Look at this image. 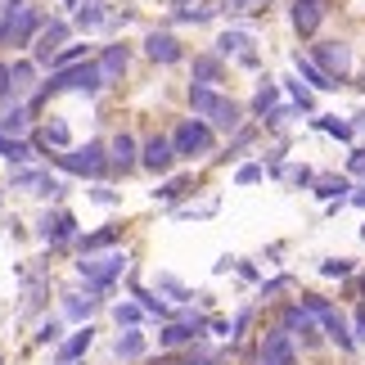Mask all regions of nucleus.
Segmentation results:
<instances>
[{
    "label": "nucleus",
    "mask_w": 365,
    "mask_h": 365,
    "mask_svg": "<svg viewBox=\"0 0 365 365\" xmlns=\"http://www.w3.org/2000/svg\"><path fill=\"white\" fill-rule=\"evenodd\" d=\"M235 262H240V257H230V252H226V257H217V262H212V275H230Z\"/></svg>",
    "instance_id": "4d7b16f0"
},
{
    "label": "nucleus",
    "mask_w": 365,
    "mask_h": 365,
    "mask_svg": "<svg viewBox=\"0 0 365 365\" xmlns=\"http://www.w3.org/2000/svg\"><path fill=\"white\" fill-rule=\"evenodd\" d=\"M9 190L32 194V199H46V203H59L63 194H68V176H54L46 163H32V167H9Z\"/></svg>",
    "instance_id": "0eeeda50"
},
{
    "label": "nucleus",
    "mask_w": 365,
    "mask_h": 365,
    "mask_svg": "<svg viewBox=\"0 0 365 365\" xmlns=\"http://www.w3.org/2000/svg\"><path fill=\"white\" fill-rule=\"evenodd\" d=\"M347 176H352V180H365V145H356L352 153H347Z\"/></svg>",
    "instance_id": "603ef678"
},
{
    "label": "nucleus",
    "mask_w": 365,
    "mask_h": 365,
    "mask_svg": "<svg viewBox=\"0 0 365 365\" xmlns=\"http://www.w3.org/2000/svg\"><path fill=\"white\" fill-rule=\"evenodd\" d=\"M316 275L320 279H339V284H343V279L356 275V257H320L316 262Z\"/></svg>",
    "instance_id": "79ce46f5"
},
{
    "label": "nucleus",
    "mask_w": 365,
    "mask_h": 365,
    "mask_svg": "<svg viewBox=\"0 0 365 365\" xmlns=\"http://www.w3.org/2000/svg\"><path fill=\"white\" fill-rule=\"evenodd\" d=\"M212 339L207 334V312H194V307H180L176 320L158 325V352H185V347Z\"/></svg>",
    "instance_id": "39448f33"
},
{
    "label": "nucleus",
    "mask_w": 365,
    "mask_h": 365,
    "mask_svg": "<svg viewBox=\"0 0 365 365\" xmlns=\"http://www.w3.org/2000/svg\"><path fill=\"white\" fill-rule=\"evenodd\" d=\"M108 320H113L118 329H145V325H153V320L145 316V307H140L135 298H118V302H108Z\"/></svg>",
    "instance_id": "473e14b6"
},
{
    "label": "nucleus",
    "mask_w": 365,
    "mask_h": 365,
    "mask_svg": "<svg viewBox=\"0 0 365 365\" xmlns=\"http://www.w3.org/2000/svg\"><path fill=\"white\" fill-rule=\"evenodd\" d=\"M266 0H221V9L226 14H262Z\"/></svg>",
    "instance_id": "864d4df0"
},
{
    "label": "nucleus",
    "mask_w": 365,
    "mask_h": 365,
    "mask_svg": "<svg viewBox=\"0 0 365 365\" xmlns=\"http://www.w3.org/2000/svg\"><path fill=\"white\" fill-rule=\"evenodd\" d=\"M279 180H284L289 190H312V185H316V172H312L307 163H289V167H284V176H279Z\"/></svg>",
    "instance_id": "37998d69"
},
{
    "label": "nucleus",
    "mask_w": 365,
    "mask_h": 365,
    "mask_svg": "<svg viewBox=\"0 0 365 365\" xmlns=\"http://www.w3.org/2000/svg\"><path fill=\"white\" fill-rule=\"evenodd\" d=\"M262 167H266V176H284V167H289V145H271L262 153Z\"/></svg>",
    "instance_id": "c03bdc74"
},
{
    "label": "nucleus",
    "mask_w": 365,
    "mask_h": 365,
    "mask_svg": "<svg viewBox=\"0 0 365 365\" xmlns=\"http://www.w3.org/2000/svg\"><path fill=\"white\" fill-rule=\"evenodd\" d=\"M352 126H356V131H365V108H361V113H352Z\"/></svg>",
    "instance_id": "052dcab7"
},
{
    "label": "nucleus",
    "mask_w": 365,
    "mask_h": 365,
    "mask_svg": "<svg viewBox=\"0 0 365 365\" xmlns=\"http://www.w3.org/2000/svg\"><path fill=\"white\" fill-rule=\"evenodd\" d=\"M194 194H199V180H194V172H176V176L158 180V190H149V199L163 203V207H180L185 199H194Z\"/></svg>",
    "instance_id": "aec40b11"
},
{
    "label": "nucleus",
    "mask_w": 365,
    "mask_h": 365,
    "mask_svg": "<svg viewBox=\"0 0 365 365\" xmlns=\"http://www.w3.org/2000/svg\"><path fill=\"white\" fill-rule=\"evenodd\" d=\"M199 307H203V312H217V298H212V293L203 289V293H199Z\"/></svg>",
    "instance_id": "bf43d9fd"
},
{
    "label": "nucleus",
    "mask_w": 365,
    "mask_h": 365,
    "mask_svg": "<svg viewBox=\"0 0 365 365\" xmlns=\"http://www.w3.org/2000/svg\"><path fill=\"white\" fill-rule=\"evenodd\" d=\"M356 86H361V91H365V73H361V81H356Z\"/></svg>",
    "instance_id": "0e129e2a"
},
{
    "label": "nucleus",
    "mask_w": 365,
    "mask_h": 365,
    "mask_svg": "<svg viewBox=\"0 0 365 365\" xmlns=\"http://www.w3.org/2000/svg\"><path fill=\"white\" fill-rule=\"evenodd\" d=\"M257 135H262V126L257 122H248V126H240V131H235L226 145L217 149V158H212V167H230V163H244V153L257 145Z\"/></svg>",
    "instance_id": "393cba45"
},
{
    "label": "nucleus",
    "mask_w": 365,
    "mask_h": 365,
    "mask_svg": "<svg viewBox=\"0 0 365 365\" xmlns=\"http://www.w3.org/2000/svg\"><path fill=\"white\" fill-rule=\"evenodd\" d=\"M36 131L46 135V145H50L54 153H68V149H73V126H68L63 118H50V122H41Z\"/></svg>",
    "instance_id": "a19ab883"
},
{
    "label": "nucleus",
    "mask_w": 365,
    "mask_h": 365,
    "mask_svg": "<svg viewBox=\"0 0 365 365\" xmlns=\"http://www.w3.org/2000/svg\"><path fill=\"white\" fill-rule=\"evenodd\" d=\"M95 63H100L104 81L113 86V81H122V77H126V68H131V46H122V41H108V46H100Z\"/></svg>",
    "instance_id": "bb28decb"
},
{
    "label": "nucleus",
    "mask_w": 365,
    "mask_h": 365,
    "mask_svg": "<svg viewBox=\"0 0 365 365\" xmlns=\"http://www.w3.org/2000/svg\"><path fill=\"white\" fill-rule=\"evenodd\" d=\"M145 59L158 63V68H172V63L185 59V46H180L172 32H158V27H153V32L145 36Z\"/></svg>",
    "instance_id": "4be33fe9"
},
{
    "label": "nucleus",
    "mask_w": 365,
    "mask_h": 365,
    "mask_svg": "<svg viewBox=\"0 0 365 365\" xmlns=\"http://www.w3.org/2000/svg\"><path fill=\"white\" fill-rule=\"evenodd\" d=\"M32 235L41 244H46L54 257H59V252H68L77 244V235H81V226H77V217L68 212L63 203H46V212L36 217V226H32Z\"/></svg>",
    "instance_id": "423d86ee"
},
{
    "label": "nucleus",
    "mask_w": 365,
    "mask_h": 365,
    "mask_svg": "<svg viewBox=\"0 0 365 365\" xmlns=\"http://www.w3.org/2000/svg\"><path fill=\"white\" fill-rule=\"evenodd\" d=\"M293 289H298V275H289V271L262 279V284H257V307H279L284 293H293Z\"/></svg>",
    "instance_id": "c9c22d12"
},
{
    "label": "nucleus",
    "mask_w": 365,
    "mask_h": 365,
    "mask_svg": "<svg viewBox=\"0 0 365 365\" xmlns=\"http://www.w3.org/2000/svg\"><path fill=\"white\" fill-rule=\"evenodd\" d=\"M207 334H212L217 343H230V316H221V312H207Z\"/></svg>",
    "instance_id": "3c124183"
},
{
    "label": "nucleus",
    "mask_w": 365,
    "mask_h": 365,
    "mask_svg": "<svg viewBox=\"0 0 365 365\" xmlns=\"http://www.w3.org/2000/svg\"><path fill=\"white\" fill-rule=\"evenodd\" d=\"M252 325H257V302H244L240 312L230 316V347H240V343H248V339H257V334H252Z\"/></svg>",
    "instance_id": "58836bf2"
},
{
    "label": "nucleus",
    "mask_w": 365,
    "mask_h": 365,
    "mask_svg": "<svg viewBox=\"0 0 365 365\" xmlns=\"http://www.w3.org/2000/svg\"><path fill=\"white\" fill-rule=\"evenodd\" d=\"M257 352H262V365H302V347L289 329H279L275 320H266L257 329Z\"/></svg>",
    "instance_id": "1a4fd4ad"
},
{
    "label": "nucleus",
    "mask_w": 365,
    "mask_h": 365,
    "mask_svg": "<svg viewBox=\"0 0 365 365\" xmlns=\"http://www.w3.org/2000/svg\"><path fill=\"white\" fill-rule=\"evenodd\" d=\"M325 14H329V0H293L289 5V19H293V32L298 36H316Z\"/></svg>",
    "instance_id": "5701e85b"
},
{
    "label": "nucleus",
    "mask_w": 365,
    "mask_h": 365,
    "mask_svg": "<svg viewBox=\"0 0 365 365\" xmlns=\"http://www.w3.org/2000/svg\"><path fill=\"white\" fill-rule=\"evenodd\" d=\"M312 126H316L320 135H334V140H356L352 118H339V113H316V118H312Z\"/></svg>",
    "instance_id": "ea45409f"
},
{
    "label": "nucleus",
    "mask_w": 365,
    "mask_h": 365,
    "mask_svg": "<svg viewBox=\"0 0 365 365\" xmlns=\"http://www.w3.org/2000/svg\"><path fill=\"white\" fill-rule=\"evenodd\" d=\"M108 356L118 365H145L153 356V343H149L145 329H118L113 343H108Z\"/></svg>",
    "instance_id": "2eb2a0df"
},
{
    "label": "nucleus",
    "mask_w": 365,
    "mask_h": 365,
    "mask_svg": "<svg viewBox=\"0 0 365 365\" xmlns=\"http://www.w3.org/2000/svg\"><path fill=\"white\" fill-rule=\"evenodd\" d=\"M108 307V298L104 293H91V289H59V316L68 320V325H95V316H100Z\"/></svg>",
    "instance_id": "9b49d317"
},
{
    "label": "nucleus",
    "mask_w": 365,
    "mask_h": 365,
    "mask_svg": "<svg viewBox=\"0 0 365 365\" xmlns=\"http://www.w3.org/2000/svg\"><path fill=\"white\" fill-rule=\"evenodd\" d=\"M176 365H235V347L230 343H217V339H203L185 347V352H172Z\"/></svg>",
    "instance_id": "6ab92c4d"
},
{
    "label": "nucleus",
    "mask_w": 365,
    "mask_h": 365,
    "mask_svg": "<svg viewBox=\"0 0 365 365\" xmlns=\"http://www.w3.org/2000/svg\"><path fill=\"white\" fill-rule=\"evenodd\" d=\"M46 23H50V19L32 5V0H27V5H14L5 19H0V50H23V46H32Z\"/></svg>",
    "instance_id": "6e6552de"
},
{
    "label": "nucleus",
    "mask_w": 365,
    "mask_h": 365,
    "mask_svg": "<svg viewBox=\"0 0 365 365\" xmlns=\"http://www.w3.org/2000/svg\"><path fill=\"white\" fill-rule=\"evenodd\" d=\"M217 207H221V199H207V203H190V207H172V217H180V221H207V217H217Z\"/></svg>",
    "instance_id": "49530a36"
},
{
    "label": "nucleus",
    "mask_w": 365,
    "mask_h": 365,
    "mask_svg": "<svg viewBox=\"0 0 365 365\" xmlns=\"http://www.w3.org/2000/svg\"><path fill=\"white\" fill-rule=\"evenodd\" d=\"M122 235H126V226H100V230H81V235H77V244H73V252H77V257H95V252H108V248H118V244H122Z\"/></svg>",
    "instance_id": "b1692460"
},
{
    "label": "nucleus",
    "mask_w": 365,
    "mask_h": 365,
    "mask_svg": "<svg viewBox=\"0 0 365 365\" xmlns=\"http://www.w3.org/2000/svg\"><path fill=\"white\" fill-rule=\"evenodd\" d=\"M63 365H86V361H63Z\"/></svg>",
    "instance_id": "e2e57ef3"
},
{
    "label": "nucleus",
    "mask_w": 365,
    "mask_h": 365,
    "mask_svg": "<svg viewBox=\"0 0 365 365\" xmlns=\"http://www.w3.org/2000/svg\"><path fill=\"white\" fill-rule=\"evenodd\" d=\"M262 180H266L262 158H257V163H240V167H235V185H240V190H252V185H262Z\"/></svg>",
    "instance_id": "a18cd8bd"
},
{
    "label": "nucleus",
    "mask_w": 365,
    "mask_h": 365,
    "mask_svg": "<svg viewBox=\"0 0 365 365\" xmlns=\"http://www.w3.org/2000/svg\"><path fill=\"white\" fill-rule=\"evenodd\" d=\"M185 104H190V113H194V118H203L217 135H226V140L240 131V126H248V104L230 100V95H226V91H217V86H194V81H190Z\"/></svg>",
    "instance_id": "f257e3e1"
},
{
    "label": "nucleus",
    "mask_w": 365,
    "mask_h": 365,
    "mask_svg": "<svg viewBox=\"0 0 365 365\" xmlns=\"http://www.w3.org/2000/svg\"><path fill=\"white\" fill-rule=\"evenodd\" d=\"M347 316H352V334H356V343L365 347V302H356V307H352Z\"/></svg>",
    "instance_id": "5fc2aeb1"
},
{
    "label": "nucleus",
    "mask_w": 365,
    "mask_h": 365,
    "mask_svg": "<svg viewBox=\"0 0 365 365\" xmlns=\"http://www.w3.org/2000/svg\"><path fill=\"white\" fill-rule=\"evenodd\" d=\"M0 365H5V347H0Z\"/></svg>",
    "instance_id": "69168bd1"
},
{
    "label": "nucleus",
    "mask_w": 365,
    "mask_h": 365,
    "mask_svg": "<svg viewBox=\"0 0 365 365\" xmlns=\"http://www.w3.org/2000/svg\"><path fill=\"white\" fill-rule=\"evenodd\" d=\"M235 275H240L244 284H252V289H257L262 279H266V275H262V266L252 262V257H240V262H235Z\"/></svg>",
    "instance_id": "8fccbe9b"
},
{
    "label": "nucleus",
    "mask_w": 365,
    "mask_h": 365,
    "mask_svg": "<svg viewBox=\"0 0 365 365\" xmlns=\"http://www.w3.org/2000/svg\"><path fill=\"white\" fill-rule=\"evenodd\" d=\"M0 158H5L9 167H32L36 163V149H32V140H19V135L0 131Z\"/></svg>",
    "instance_id": "e433bc0d"
},
{
    "label": "nucleus",
    "mask_w": 365,
    "mask_h": 365,
    "mask_svg": "<svg viewBox=\"0 0 365 365\" xmlns=\"http://www.w3.org/2000/svg\"><path fill=\"white\" fill-rule=\"evenodd\" d=\"M279 86H284V100H289L293 108H298L302 118H316V91L307 86V81H302L298 73H293V77H279Z\"/></svg>",
    "instance_id": "f704fd0d"
},
{
    "label": "nucleus",
    "mask_w": 365,
    "mask_h": 365,
    "mask_svg": "<svg viewBox=\"0 0 365 365\" xmlns=\"http://www.w3.org/2000/svg\"><path fill=\"white\" fill-rule=\"evenodd\" d=\"M279 104H284V86H279L275 77H262V81H257V95H252V104H248V118L262 122V118L271 113V108H279Z\"/></svg>",
    "instance_id": "2f4dec72"
},
{
    "label": "nucleus",
    "mask_w": 365,
    "mask_h": 365,
    "mask_svg": "<svg viewBox=\"0 0 365 365\" xmlns=\"http://www.w3.org/2000/svg\"><path fill=\"white\" fill-rule=\"evenodd\" d=\"M36 113H32V104H27V100H14V104H5V108H0V131H5V135H19V140H27V135H32L36 131Z\"/></svg>",
    "instance_id": "c85d7f7f"
},
{
    "label": "nucleus",
    "mask_w": 365,
    "mask_h": 365,
    "mask_svg": "<svg viewBox=\"0 0 365 365\" xmlns=\"http://www.w3.org/2000/svg\"><path fill=\"white\" fill-rule=\"evenodd\" d=\"M9 81H14V100H32L41 91V68L36 59H14L9 63Z\"/></svg>",
    "instance_id": "c756f323"
},
{
    "label": "nucleus",
    "mask_w": 365,
    "mask_h": 365,
    "mask_svg": "<svg viewBox=\"0 0 365 365\" xmlns=\"http://www.w3.org/2000/svg\"><path fill=\"white\" fill-rule=\"evenodd\" d=\"M352 176H347V172H320L316 176V185H312V194H316V199L320 203H343V207H352Z\"/></svg>",
    "instance_id": "412c9836"
},
{
    "label": "nucleus",
    "mask_w": 365,
    "mask_h": 365,
    "mask_svg": "<svg viewBox=\"0 0 365 365\" xmlns=\"http://www.w3.org/2000/svg\"><path fill=\"white\" fill-rule=\"evenodd\" d=\"M320 329H325L329 347H334V352H339L343 361H352V356L361 352V343H356V334H352V316H347L343 307H334V312L320 316Z\"/></svg>",
    "instance_id": "4468645a"
},
{
    "label": "nucleus",
    "mask_w": 365,
    "mask_h": 365,
    "mask_svg": "<svg viewBox=\"0 0 365 365\" xmlns=\"http://www.w3.org/2000/svg\"><path fill=\"white\" fill-rule=\"evenodd\" d=\"M212 14H217V9H207V5H176L172 19H176V23H207Z\"/></svg>",
    "instance_id": "09e8293b"
},
{
    "label": "nucleus",
    "mask_w": 365,
    "mask_h": 365,
    "mask_svg": "<svg viewBox=\"0 0 365 365\" xmlns=\"http://www.w3.org/2000/svg\"><path fill=\"white\" fill-rule=\"evenodd\" d=\"M352 207H361V212H365V180H356V190H352Z\"/></svg>",
    "instance_id": "13d9d810"
},
{
    "label": "nucleus",
    "mask_w": 365,
    "mask_h": 365,
    "mask_svg": "<svg viewBox=\"0 0 365 365\" xmlns=\"http://www.w3.org/2000/svg\"><path fill=\"white\" fill-rule=\"evenodd\" d=\"M176 163L180 158H176V145H172V135H167V131H153V135L140 140V172L167 180V176H176Z\"/></svg>",
    "instance_id": "9d476101"
},
{
    "label": "nucleus",
    "mask_w": 365,
    "mask_h": 365,
    "mask_svg": "<svg viewBox=\"0 0 365 365\" xmlns=\"http://www.w3.org/2000/svg\"><path fill=\"white\" fill-rule=\"evenodd\" d=\"M73 32H77V27L68 23V19H50L46 27H41V36L32 41V59H36L41 73H50L54 59H59V50L73 46Z\"/></svg>",
    "instance_id": "f8f14e48"
},
{
    "label": "nucleus",
    "mask_w": 365,
    "mask_h": 365,
    "mask_svg": "<svg viewBox=\"0 0 365 365\" xmlns=\"http://www.w3.org/2000/svg\"><path fill=\"white\" fill-rule=\"evenodd\" d=\"M14 100V81H9V63L0 59V108H5Z\"/></svg>",
    "instance_id": "6e6d98bb"
},
{
    "label": "nucleus",
    "mask_w": 365,
    "mask_h": 365,
    "mask_svg": "<svg viewBox=\"0 0 365 365\" xmlns=\"http://www.w3.org/2000/svg\"><path fill=\"white\" fill-rule=\"evenodd\" d=\"M108 19H113V14H108L104 0H81L73 27H77V32H100V27H108Z\"/></svg>",
    "instance_id": "4c0bfd02"
},
{
    "label": "nucleus",
    "mask_w": 365,
    "mask_h": 365,
    "mask_svg": "<svg viewBox=\"0 0 365 365\" xmlns=\"http://www.w3.org/2000/svg\"><path fill=\"white\" fill-rule=\"evenodd\" d=\"M63 5H68V9H81V0H63Z\"/></svg>",
    "instance_id": "680f3d73"
},
{
    "label": "nucleus",
    "mask_w": 365,
    "mask_h": 365,
    "mask_svg": "<svg viewBox=\"0 0 365 365\" xmlns=\"http://www.w3.org/2000/svg\"><path fill=\"white\" fill-rule=\"evenodd\" d=\"M86 199L100 203V207H118V203H122V190H113V185H104V180H100V185L86 190Z\"/></svg>",
    "instance_id": "de8ad7c7"
},
{
    "label": "nucleus",
    "mask_w": 365,
    "mask_h": 365,
    "mask_svg": "<svg viewBox=\"0 0 365 365\" xmlns=\"http://www.w3.org/2000/svg\"><path fill=\"white\" fill-rule=\"evenodd\" d=\"M217 54L221 59H240V68H262V54H257V41L240 27H226V32L217 36Z\"/></svg>",
    "instance_id": "dca6fc26"
},
{
    "label": "nucleus",
    "mask_w": 365,
    "mask_h": 365,
    "mask_svg": "<svg viewBox=\"0 0 365 365\" xmlns=\"http://www.w3.org/2000/svg\"><path fill=\"white\" fill-rule=\"evenodd\" d=\"M149 289H158L172 307H194L199 302V293H194L185 279H180L176 271H153V279H149Z\"/></svg>",
    "instance_id": "cd10ccee"
},
{
    "label": "nucleus",
    "mask_w": 365,
    "mask_h": 365,
    "mask_svg": "<svg viewBox=\"0 0 365 365\" xmlns=\"http://www.w3.org/2000/svg\"><path fill=\"white\" fill-rule=\"evenodd\" d=\"M176 5H190V0H176Z\"/></svg>",
    "instance_id": "774afa93"
},
{
    "label": "nucleus",
    "mask_w": 365,
    "mask_h": 365,
    "mask_svg": "<svg viewBox=\"0 0 365 365\" xmlns=\"http://www.w3.org/2000/svg\"><path fill=\"white\" fill-rule=\"evenodd\" d=\"M95 339H100V329H95V325H77V329H68V339L50 352V365L86 361V356H91V347H95Z\"/></svg>",
    "instance_id": "a211bd4d"
},
{
    "label": "nucleus",
    "mask_w": 365,
    "mask_h": 365,
    "mask_svg": "<svg viewBox=\"0 0 365 365\" xmlns=\"http://www.w3.org/2000/svg\"><path fill=\"white\" fill-rule=\"evenodd\" d=\"M190 81H194V86H217L221 91V81H226V59H221L217 50L194 54V59H190Z\"/></svg>",
    "instance_id": "a878e982"
},
{
    "label": "nucleus",
    "mask_w": 365,
    "mask_h": 365,
    "mask_svg": "<svg viewBox=\"0 0 365 365\" xmlns=\"http://www.w3.org/2000/svg\"><path fill=\"white\" fill-rule=\"evenodd\" d=\"M68 329H73V325H68L59 312H54V316H41L36 325H32V347H46V352H54V347L68 339Z\"/></svg>",
    "instance_id": "7c9ffc66"
},
{
    "label": "nucleus",
    "mask_w": 365,
    "mask_h": 365,
    "mask_svg": "<svg viewBox=\"0 0 365 365\" xmlns=\"http://www.w3.org/2000/svg\"><path fill=\"white\" fill-rule=\"evenodd\" d=\"M293 73H298L302 81H307V86H312L316 95H325V91H339V81H334V77H325V73H320V63L312 59V54H293Z\"/></svg>",
    "instance_id": "72a5a7b5"
},
{
    "label": "nucleus",
    "mask_w": 365,
    "mask_h": 365,
    "mask_svg": "<svg viewBox=\"0 0 365 365\" xmlns=\"http://www.w3.org/2000/svg\"><path fill=\"white\" fill-rule=\"evenodd\" d=\"M307 54H312V59L320 63V73L334 77L339 86L352 81V46H347V41H316Z\"/></svg>",
    "instance_id": "ddd939ff"
},
{
    "label": "nucleus",
    "mask_w": 365,
    "mask_h": 365,
    "mask_svg": "<svg viewBox=\"0 0 365 365\" xmlns=\"http://www.w3.org/2000/svg\"><path fill=\"white\" fill-rule=\"evenodd\" d=\"M108 163H113V176L118 180H126L131 172H140V140L131 131L108 135Z\"/></svg>",
    "instance_id": "f3484780"
},
{
    "label": "nucleus",
    "mask_w": 365,
    "mask_h": 365,
    "mask_svg": "<svg viewBox=\"0 0 365 365\" xmlns=\"http://www.w3.org/2000/svg\"><path fill=\"white\" fill-rule=\"evenodd\" d=\"M361 244H365V226H361Z\"/></svg>",
    "instance_id": "338daca9"
},
{
    "label": "nucleus",
    "mask_w": 365,
    "mask_h": 365,
    "mask_svg": "<svg viewBox=\"0 0 365 365\" xmlns=\"http://www.w3.org/2000/svg\"><path fill=\"white\" fill-rule=\"evenodd\" d=\"M167 135H172V145H176V158H180V163H203V158L212 163V158H217V140H221V135H217L203 118H194V113H190V118H180Z\"/></svg>",
    "instance_id": "20e7f679"
},
{
    "label": "nucleus",
    "mask_w": 365,
    "mask_h": 365,
    "mask_svg": "<svg viewBox=\"0 0 365 365\" xmlns=\"http://www.w3.org/2000/svg\"><path fill=\"white\" fill-rule=\"evenodd\" d=\"M73 275H77L81 289L104 293V298H108V293L131 275V252H126V248H108V252H95V257H77Z\"/></svg>",
    "instance_id": "f03ea898"
},
{
    "label": "nucleus",
    "mask_w": 365,
    "mask_h": 365,
    "mask_svg": "<svg viewBox=\"0 0 365 365\" xmlns=\"http://www.w3.org/2000/svg\"><path fill=\"white\" fill-rule=\"evenodd\" d=\"M50 167L59 176H77V180L100 185V180L113 176V163H108V140H86V145H73L68 153H54Z\"/></svg>",
    "instance_id": "7ed1b4c3"
}]
</instances>
